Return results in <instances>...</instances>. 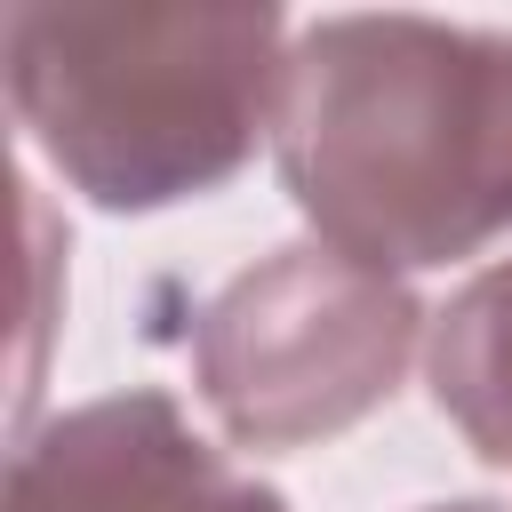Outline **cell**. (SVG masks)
Masks as SVG:
<instances>
[{"label": "cell", "instance_id": "1", "mask_svg": "<svg viewBox=\"0 0 512 512\" xmlns=\"http://www.w3.org/2000/svg\"><path fill=\"white\" fill-rule=\"evenodd\" d=\"M312 232L424 272L512 232V32L440 16H312L272 128Z\"/></svg>", "mask_w": 512, "mask_h": 512}, {"label": "cell", "instance_id": "2", "mask_svg": "<svg viewBox=\"0 0 512 512\" xmlns=\"http://www.w3.org/2000/svg\"><path fill=\"white\" fill-rule=\"evenodd\" d=\"M296 24L280 8H8V104L96 208L216 192L280 128Z\"/></svg>", "mask_w": 512, "mask_h": 512}, {"label": "cell", "instance_id": "3", "mask_svg": "<svg viewBox=\"0 0 512 512\" xmlns=\"http://www.w3.org/2000/svg\"><path fill=\"white\" fill-rule=\"evenodd\" d=\"M416 296L328 248L296 240L224 280L192 328V376L240 448H304L360 424L416 352Z\"/></svg>", "mask_w": 512, "mask_h": 512}, {"label": "cell", "instance_id": "4", "mask_svg": "<svg viewBox=\"0 0 512 512\" xmlns=\"http://www.w3.org/2000/svg\"><path fill=\"white\" fill-rule=\"evenodd\" d=\"M240 480L152 384L104 392L48 432H24L8 512H232Z\"/></svg>", "mask_w": 512, "mask_h": 512}, {"label": "cell", "instance_id": "5", "mask_svg": "<svg viewBox=\"0 0 512 512\" xmlns=\"http://www.w3.org/2000/svg\"><path fill=\"white\" fill-rule=\"evenodd\" d=\"M424 376L440 416L472 440V456L512 464V256L472 272L456 304L432 320Z\"/></svg>", "mask_w": 512, "mask_h": 512}, {"label": "cell", "instance_id": "6", "mask_svg": "<svg viewBox=\"0 0 512 512\" xmlns=\"http://www.w3.org/2000/svg\"><path fill=\"white\" fill-rule=\"evenodd\" d=\"M232 512H288V504H280L272 488H240V496H232Z\"/></svg>", "mask_w": 512, "mask_h": 512}, {"label": "cell", "instance_id": "7", "mask_svg": "<svg viewBox=\"0 0 512 512\" xmlns=\"http://www.w3.org/2000/svg\"><path fill=\"white\" fill-rule=\"evenodd\" d=\"M432 512H496V504H432Z\"/></svg>", "mask_w": 512, "mask_h": 512}]
</instances>
